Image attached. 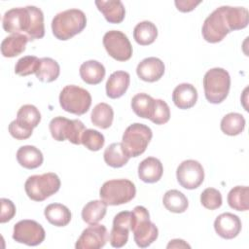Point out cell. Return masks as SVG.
Segmentation results:
<instances>
[{
  "mask_svg": "<svg viewBox=\"0 0 249 249\" xmlns=\"http://www.w3.org/2000/svg\"><path fill=\"white\" fill-rule=\"evenodd\" d=\"M249 22V13L243 7L221 6L204 20L201 34L208 43L221 42L231 31L245 28Z\"/></svg>",
  "mask_w": 249,
  "mask_h": 249,
  "instance_id": "cell-1",
  "label": "cell"
},
{
  "mask_svg": "<svg viewBox=\"0 0 249 249\" xmlns=\"http://www.w3.org/2000/svg\"><path fill=\"white\" fill-rule=\"evenodd\" d=\"M3 29L12 34H24L29 41L45 35L44 14L40 8L27 6L8 10L2 18Z\"/></svg>",
  "mask_w": 249,
  "mask_h": 249,
  "instance_id": "cell-2",
  "label": "cell"
},
{
  "mask_svg": "<svg viewBox=\"0 0 249 249\" xmlns=\"http://www.w3.org/2000/svg\"><path fill=\"white\" fill-rule=\"evenodd\" d=\"M87 25V17L79 9H68L58 13L52 20L53 36L61 41H66L81 33Z\"/></svg>",
  "mask_w": 249,
  "mask_h": 249,
  "instance_id": "cell-3",
  "label": "cell"
},
{
  "mask_svg": "<svg viewBox=\"0 0 249 249\" xmlns=\"http://www.w3.org/2000/svg\"><path fill=\"white\" fill-rule=\"evenodd\" d=\"M133 238L140 248L150 246L159 236V230L150 221L149 211L144 206H135L131 212V227Z\"/></svg>",
  "mask_w": 249,
  "mask_h": 249,
  "instance_id": "cell-4",
  "label": "cell"
},
{
  "mask_svg": "<svg viewBox=\"0 0 249 249\" xmlns=\"http://www.w3.org/2000/svg\"><path fill=\"white\" fill-rule=\"evenodd\" d=\"M204 95L212 104L222 103L228 96L231 89V77L227 70L215 67L208 70L203 77Z\"/></svg>",
  "mask_w": 249,
  "mask_h": 249,
  "instance_id": "cell-5",
  "label": "cell"
},
{
  "mask_svg": "<svg viewBox=\"0 0 249 249\" xmlns=\"http://www.w3.org/2000/svg\"><path fill=\"white\" fill-rule=\"evenodd\" d=\"M153 136L152 129L143 124L134 123L128 125L122 138V146L128 158H136L142 155Z\"/></svg>",
  "mask_w": 249,
  "mask_h": 249,
  "instance_id": "cell-6",
  "label": "cell"
},
{
  "mask_svg": "<svg viewBox=\"0 0 249 249\" xmlns=\"http://www.w3.org/2000/svg\"><path fill=\"white\" fill-rule=\"evenodd\" d=\"M60 179L53 172L29 176L24 183L27 196L34 201H43L54 195L60 188Z\"/></svg>",
  "mask_w": 249,
  "mask_h": 249,
  "instance_id": "cell-7",
  "label": "cell"
},
{
  "mask_svg": "<svg viewBox=\"0 0 249 249\" xmlns=\"http://www.w3.org/2000/svg\"><path fill=\"white\" fill-rule=\"evenodd\" d=\"M136 195L135 185L128 179H113L103 183L99 190L100 198L107 205L129 202Z\"/></svg>",
  "mask_w": 249,
  "mask_h": 249,
  "instance_id": "cell-8",
  "label": "cell"
},
{
  "mask_svg": "<svg viewBox=\"0 0 249 249\" xmlns=\"http://www.w3.org/2000/svg\"><path fill=\"white\" fill-rule=\"evenodd\" d=\"M59 104L61 108L74 115H84L91 105L90 93L78 86H65L59 93Z\"/></svg>",
  "mask_w": 249,
  "mask_h": 249,
  "instance_id": "cell-9",
  "label": "cell"
},
{
  "mask_svg": "<svg viewBox=\"0 0 249 249\" xmlns=\"http://www.w3.org/2000/svg\"><path fill=\"white\" fill-rule=\"evenodd\" d=\"M49 128L54 140H68L75 145L82 144V135L86 130L84 124L80 120H69L61 116L52 119Z\"/></svg>",
  "mask_w": 249,
  "mask_h": 249,
  "instance_id": "cell-10",
  "label": "cell"
},
{
  "mask_svg": "<svg viewBox=\"0 0 249 249\" xmlns=\"http://www.w3.org/2000/svg\"><path fill=\"white\" fill-rule=\"evenodd\" d=\"M103 46L108 54L118 61H126L132 55V46L127 36L119 30H110L103 36Z\"/></svg>",
  "mask_w": 249,
  "mask_h": 249,
  "instance_id": "cell-11",
  "label": "cell"
},
{
  "mask_svg": "<svg viewBox=\"0 0 249 249\" xmlns=\"http://www.w3.org/2000/svg\"><path fill=\"white\" fill-rule=\"evenodd\" d=\"M46 237L44 228L34 220H21L14 226L13 239L28 246L41 244Z\"/></svg>",
  "mask_w": 249,
  "mask_h": 249,
  "instance_id": "cell-12",
  "label": "cell"
},
{
  "mask_svg": "<svg viewBox=\"0 0 249 249\" xmlns=\"http://www.w3.org/2000/svg\"><path fill=\"white\" fill-rule=\"evenodd\" d=\"M176 178L181 187L187 190H194L202 184L204 169L197 160H187L182 161L177 167Z\"/></svg>",
  "mask_w": 249,
  "mask_h": 249,
  "instance_id": "cell-13",
  "label": "cell"
},
{
  "mask_svg": "<svg viewBox=\"0 0 249 249\" xmlns=\"http://www.w3.org/2000/svg\"><path fill=\"white\" fill-rule=\"evenodd\" d=\"M108 240V231L103 225H90L85 229L78 238L76 249H99L103 247Z\"/></svg>",
  "mask_w": 249,
  "mask_h": 249,
  "instance_id": "cell-14",
  "label": "cell"
},
{
  "mask_svg": "<svg viewBox=\"0 0 249 249\" xmlns=\"http://www.w3.org/2000/svg\"><path fill=\"white\" fill-rule=\"evenodd\" d=\"M131 227V212H119L113 220L112 230L109 235L111 246L121 248L124 246L128 240V233Z\"/></svg>",
  "mask_w": 249,
  "mask_h": 249,
  "instance_id": "cell-15",
  "label": "cell"
},
{
  "mask_svg": "<svg viewBox=\"0 0 249 249\" xmlns=\"http://www.w3.org/2000/svg\"><path fill=\"white\" fill-rule=\"evenodd\" d=\"M214 230L222 238L232 239L241 231V221L238 216L232 213H222L214 221Z\"/></svg>",
  "mask_w": 249,
  "mask_h": 249,
  "instance_id": "cell-16",
  "label": "cell"
},
{
  "mask_svg": "<svg viewBox=\"0 0 249 249\" xmlns=\"http://www.w3.org/2000/svg\"><path fill=\"white\" fill-rule=\"evenodd\" d=\"M164 63L161 59L151 56L141 60L136 67V74L144 82L154 83L159 81L164 74Z\"/></svg>",
  "mask_w": 249,
  "mask_h": 249,
  "instance_id": "cell-17",
  "label": "cell"
},
{
  "mask_svg": "<svg viewBox=\"0 0 249 249\" xmlns=\"http://www.w3.org/2000/svg\"><path fill=\"white\" fill-rule=\"evenodd\" d=\"M197 100V90L192 84L183 83L178 85L172 92V101L176 107L182 110L195 106Z\"/></svg>",
  "mask_w": 249,
  "mask_h": 249,
  "instance_id": "cell-18",
  "label": "cell"
},
{
  "mask_svg": "<svg viewBox=\"0 0 249 249\" xmlns=\"http://www.w3.org/2000/svg\"><path fill=\"white\" fill-rule=\"evenodd\" d=\"M163 173L161 161L154 157H148L138 165V177L145 183H156L160 181Z\"/></svg>",
  "mask_w": 249,
  "mask_h": 249,
  "instance_id": "cell-19",
  "label": "cell"
},
{
  "mask_svg": "<svg viewBox=\"0 0 249 249\" xmlns=\"http://www.w3.org/2000/svg\"><path fill=\"white\" fill-rule=\"evenodd\" d=\"M130 83V76L125 71L113 72L106 82V94L112 99L122 97L127 90Z\"/></svg>",
  "mask_w": 249,
  "mask_h": 249,
  "instance_id": "cell-20",
  "label": "cell"
},
{
  "mask_svg": "<svg viewBox=\"0 0 249 249\" xmlns=\"http://www.w3.org/2000/svg\"><path fill=\"white\" fill-rule=\"evenodd\" d=\"M95 5L105 19L110 23H121L125 16V9L120 0H97Z\"/></svg>",
  "mask_w": 249,
  "mask_h": 249,
  "instance_id": "cell-21",
  "label": "cell"
},
{
  "mask_svg": "<svg viewBox=\"0 0 249 249\" xmlns=\"http://www.w3.org/2000/svg\"><path fill=\"white\" fill-rule=\"evenodd\" d=\"M80 76L89 85H98L105 77L106 70L104 65L97 60H88L80 66Z\"/></svg>",
  "mask_w": 249,
  "mask_h": 249,
  "instance_id": "cell-22",
  "label": "cell"
},
{
  "mask_svg": "<svg viewBox=\"0 0 249 249\" xmlns=\"http://www.w3.org/2000/svg\"><path fill=\"white\" fill-rule=\"evenodd\" d=\"M18 162L26 169H35L39 167L44 160L42 152L35 146L25 145L18 148L17 152Z\"/></svg>",
  "mask_w": 249,
  "mask_h": 249,
  "instance_id": "cell-23",
  "label": "cell"
},
{
  "mask_svg": "<svg viewBox=\"0 0 249 249\" xmlns=\"http://www.w3.org/2000/svg\"><path fill=\"white\" fill-rule=\"evenodd\" d=\"M29 41L24 34H12L3 39L1 43V53L4 57H15L25 51Z\"/></svg>",
  "mask_w": 249,
  "mask_h": 249,
  "instance_id": "cell-24",
  "label": "cell"
},
{
  "mask_svg": "<svg viewBox=\"0 0 249 249\" xmlns=\"http://www.w3.org/2000/svg\"><path fill=\"white\" fill-rule=\"evenodd\" d=\"M44 215L48 222L55 227H65L71 221V212L61 203H51L45 210Z\"/></svg>",
  "mask_w": 249,
  "mask_h": 249,
  "instance_id": "cell-25",
  "label": "cell"
},
{
  "mask_svg": "<svg viewBox=\"0 0 249 249\" xmlns=\"http://www.w3.org/2000/svg\"><path fill=\"white\" fill-rule=\"evenodd\" d=\"M15 121L23 128L33 131V128H35L41 122V113L36 106L25 104L18 109Z\"/></svg>",
  "mask_w": 249,
  "mask_h": 249,
  "instance_id": "cell-26",
  "label": "cell"
},
{
  "mask_svg": "<svg viewBox=\"0 0 249 249\" xmlns=\"http://www.w3.org/2000/svg\"><path fill=\"white\" fill-rule=\"evenodd\" d=\"M106 211L107 204L102 199L90 200L82 209V219L89 225H94L104 218Z\"/></svg>",
  "mask_w": 249,
  "mask_h": 249,
  "instance_id": "cell-27",
  "label": "cell"
},
{
  "mask_svg": "<svg viewBox=\"0 0 249 249\" xmlns=\"http://www.w3.org/2000/svg\"><path fill=\"white\" fill-rule=\"evenodd\" d=\"M158 37V28L148 20L137 23L133 29V38L135 42L141 46H148L155 42Z\"/></svg>",
  "mask_w": 249,
  "mask_h": 249,
  "instance_id": "cell-28",
  "label": "cell"
},
{
  "mask_svg": "<svg viewBox=\"0 0 249 249\" xmlns=\"http://www.w3.org/2000/svg\"><path fill=\"white\" fill-rule=\"evenodd\" d=\"M60 73V67L56 60L51 57L40 58V64L36 71V78L43 83L55 81Z\"/></svg>",
  "mask_w": 249,
  "mask_h": 249,
  "instance_id": "cell-29",
  "label": "cell"
},
{
  "mask_svg": "<svg viewBox=\"0 0 249 249\" xmlns=\"http://www.w3.org/2000/svg\"><path fill=\"white\" fill-rule=\"evenodd\" d=\"M114 119V111L113 108L104 102L96 104L90 115L91 123L102 129H106L111 126Z\"/></svg>",
  "mask_w": 249,
  "mask_h": 249,
  "instance_id": "cell-30",
  "label": "cell"
},
{
  "mask_svg": "<svg viewBox=\"0 0 249 249\" xmlns=\"http://www.w3.org/2000/svg\"><path fill=\"white\" fill-rule=\"evenodd\" d=\"M104 161L111 167L120 168L125 165L129 160L127 155L125 154L122 143L116 142L110 144L104 151L103 154Z\"/></svg>",
  "mask_w": 249,
  "mask_h": 249,
  "instance_id": "cell-31",
  "label": "cell"
},
{
  "mask_svg": "<svg viewBox=\"0 0 249 249\" xmlns=\"http://www.w3.org/2000/svg\"><path fill=\"white\" fill-rule=\"evenodd\" d=\"M162 203L172 213H183L189 206L186 196L178 190H169L163 195Z\"/></svg>",
  "mask_w": 249,
  "mask_h": 249,
  "instance_id": "cell-32",
  "label": "cell"
},
{
  "mask_svg": "<svg viewBox=\"0 0 249 249\" xmlns=\"http://www.w3.org/2000/svg\"><path fill=\"white\" fill-rule=\"evenodd\" d=\"M228 203L236 211H246L249 208V188L247 186L233 187L228 194Z\"/></svg>",
  "mask_w": 249,
  "mask_h": 249,
  "instance_id": "cell-33",
  "label": "cell"
},
{
  "mask_svg": "<svg viewBox=\"0 0 249 249\" xmlns=\"http://www.w3.org/2000/svg\"><path fill=\"white\" fill-rule=\"evenodd\" d=\"M155 99L144 92L135 94L131 99V108L133 112L140 118L150 119L153 113Z\"/></svg>",
  "mask_w": 249,
  "mask_h": 249,
  "instance_id": "cell-34",
  "label": "cell"
},
{
  "mask_svg": "<svg viewBox=\"0 0 249 249\" xmlns=\"http://www.w3.org/2000/svg\"><path fill=\"white\" fill-rule=\"evenodd\" d=\"M220 127L221 130L227 135H238L244 130L245 119L239 113H229L223 117Z\"/></svg>",
  "mask_w": 249,
  "mask_h": 249,
  "instance_id": "cell-35",
  "label": "cell"
},
{
  "mask_svg": "<svg viewBox=\"0 0 249 249\" xmlns=\"http://www.w3.org/2000/svg\"><path fill=\"white\" fill-rule=\"evenodd\" d=\"M40 64V58L35 55H25L19 58L15 65V73L18 76H28L36 73Z\"/></svg>",
  "mask_w": 249,
  "mask_h": 249,
  "instance_id": "cell-36",
  "label": "cell"
},
{
  "mask_svg": "<svg viewBox=\"0 0 249 249\" xmlns=\"http://www.w3.org/2000/svg\"><path fill=\"white\" fill-rule=\"evenodd\" d=\"M104 142L103 134L95 129H86L82 135V144L89 151H99L103 147Z\"/></svg>",
  "mask_w": 249,
  "mask_h": 249,
  "instance_id": "cell-37",
  "label": "cell"
},
{
  "mask_svg": "<svg viewBox=\"0 0 249 249\" xmlns=\"http://www.w3.org/2000/svg\"><path fill=\"white\" fill-rule=\"evenodd\" d=\"M170 119V109L168 104L162 99H155V105L151 118L149 119L156 124H164Z\"/></svg>",
  "mask_w": 249,
  "mask_h": 249,
  "instance_id": "cell-38",
  "label": "cell"
},
{
  "mask_svg": "<svg viewBox=\"0 0 249 249\" xmlns=\"http://www.w3.org/2000/svg\"><path fill=\"white\" fill-rule=\"evenodd\" d=\"M201 204L209 210H215L221 207L223 199L221 193L214 188H206L200 195Z\"/></svg>",
  "mask_w": 249,
  "mask_h": 249,
  "instance_id": "cell-39",
  "label": "cell"
},
{
  "mask_svg": "<svg viewBox=\"0 0 249 249\" xmlns=\"http://www.w3.org/2000/svg\"><path fill=\"white\" fill-rule=\"evenodd\" d=\"M1 202V215H0V223H7L11 221L16 215V206L14 202L8 198L2 197L0 199Z\"/></svg>",
  "mask_w": 249,
  "mask_h": 249,
  "instance_id": "cell-40",
  "label": "cell"
},
{
  "mask_svg": "<svg viewBox=\"0 0 249 249\" xmlns=\"http://www.w3.org/2000/svg\"><path fill=\"white\" fill-rule=\"evenodd\" d=\"M8 129L10 134L18 140H24L29 138L32 135V131L23 128L16 121H13L10 123Z\"/></svg>",
  "mask_w": 249,
  "mask_h": 249,
  "instance_id": "cell-41",
  "label": "cell"
},
{
  "mask_svg": "<svg viewBox=\"0 0 249 249\" xmlns=\"http://www.w3.org/2000/svg\"><path fill=\"white\" fill-rule=\"evenodd\" d=\"M176 8L183 13H188L193 11L201 1H193V0H177L174 2Z\"/></svg>",
  "mask_w": 249,
  "mask_h": 249,
  "instance_id": "cell-42",
  "label": "cell"
},
{
  "mask_svg": "<svg viewBox=\"0 0 249 249\" xmlns=\"http://www.w3.org/2000/svg\"><path fill=\"white\" fill-rule=\"evenodd\" d=\"M166 248H191V246L183 239H173L167 244Z\"/></svg>",
  "mask_w": 249,
  "mask_h": 249,
  "instance_id": "cell-43",
  "label": "cell"
}]
</instances>
